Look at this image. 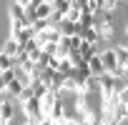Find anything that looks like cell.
Returning <instances> with one entry per match:
<instances>
[{
    "instance_id": "7",
    "label": "cell",
    "mask_w": 128,
    "mask_h": 125,
    "mask_svg": "<svg viewBox=\"0 0 128 125\" xmlns=\"http://www.w3.org/2000/svg\"><path fill=\"white\" fill-rule=\"evenodd\" d=\"M55 100H58V95H55V93H50V90H48V93L40 98V108H43V115H48V110L55 105Z\"/></svg>"
},
{
    "instance_id": "29",
    "label": "cell",
    "mask_w": 128,
    "mask_h": 125,
    "mask_svg": "<svg viewBox=\"0 0 128 125\" xmlns=\"http://www.w3.org/2000/svg\"><path fill=\"white\" fill-rule=\"evenodd\" d=\"M13 3H18V5H23V8H28V5L33 3V0H13Z\"/></svg>"
},
{
    "instance_id": "28",
    "label": "cell",
    "mask_w": 128,
    "mask_h": 125,
    "mask_svg": "<svg viewBox=\"0 0 128 125\" xmlns=\"http://www.w3.org/2000/svg\"><path fill=\"white\" fill-rule=\"evenodd\" d=\"M73 3V8H80V10H86V5L90 3V0H70Z\"/></svg>"
},
{
    "instance_id": "19",
    "label": "cell",
    "mask_w": 128,
    "mask_h": 125,
    "mask_svg": "<svg viewBox=\"0 0 128 125\" xmlns=\"http://www.w3.org/2000/svg\"><path fill=\"white\" fill-rule=\"evenodd\" d=\"M80 15H83L80 8H70V10L66 13V20H70V23H80Z\"/></svg>"
},
{
    "instance_id": "22",
    "label": "cell",
    "mask_w": 128,
    "mask_h": 125,
    "mask_svg": "<svg viewBox=\"0 0 128 125\" xmlns=\"http://www.w3.org/2000/svg\"><path fill=\"white\" fill-rule=\"evenodd\" d=\"M118 8H123V3H120V0H103V10H110V13H116Z\"/></svg>"
},
{
    "instance_id": "8",
    "label": "cell",
    "mask_w": 128,
    "mask_h": 125,
    "mask_svg": "<svg viewBox=\"0 0 128 125\" xmlns=\"http://www.w3.org/2000/svg\"><path fill=\"white\" fill-rule=\"evenodd\" d=\"M88 70H90V75H103L106 73L103 70V62H100V55H93L88 60Z\"/></svg>"
},
{
    "instance_id": "5",
    "label": "cell",
    "mask_w": 128,
    "mask_h": 125,
    "mask_svg": "<svg viewBox=\"0 0 128 125\" xmlns=\"http://www.w3.org/2000/svg\"><path fill=\"white\" fill-rule=\"evenodd\" d=\"M20 50H23V48H20V43H18V40H13V38H8V40L3 43V48H0V53L8 55V58H15Z\"/></svg>"
},
{
    "instance_id": "6",
    "label": "cell",
    "mask_w": 128,
    "mask_h": 125,
    "mask_svg": "<svg viewBox=\"0 0 128 125\" xmlns=\"http://www.w3.org/2000/svg\"><path fill=\"white\" fill-rule=\"evenodd\" d=\"M73 78L80 83V85H86V80L90 78V70H88V62H83V65H78V68H73Z\"/></svg>"
},
{
    "instance_id": "27",
    "label": "cell",
    "mask_w": 128,
    "mask_h": 125,
    "mask_svg": "<svg viewBox=\"0 0 128 125\" xmlns=\"http://www.w3.org/2000/svg\"><path fill=\"white\" fill-rule=\"evenodd\" d=\"M118 103H120V105H128V85L118 93Z\"/></svg>"
},
{
    "instance_id": "2",
    "label": "cell",
    "mask_w": 128,
    "mask_h": 125,
    "mask_svg": "<svg viewBox=\"0 0 128 125\" xmlns=\"http://www.w3.org/2000/svg\"><path fill=\"white\" fill-rule=\"evenodd\" d=\"M48 120H53V123H60L63 118H66V103H63V98H58L55 100V105L48 110V115H45Z\"/></svg>"
},
{
    "instance_id": "1",
    "label": "cell",
    "mask_w": 128,
    "mask_h": 125,
    "mask_svg": "<svg viewBox=\"0 0 128 125\" xmlns=\"http://www.w3.org/2000/svg\"><path fill=\"white\" fill-rule=\"evenodd\" d=\"M20 110L28 115V118H35V120H43L45 115H43V108H40V100L38 98H30L28 103H23L20 105Z\"/></svg>"
},
{
    "instance_id": "18",
    "label": "cell",
    "mask_w": 128,
    "mask_h": 125,
    "mask_svg": "<svg viewBox=\"0 0 128 125\" xmlns=\"http://www.w3.org/2000/svg\"><path fill=\"white\" fill-rule=\"evenodd\" d=\"M116 55H118V65L128 68V48H116Z\"/></svg>"
},
{
    "instance_id": "32",
    "label": "cell",
    "mask_w": 128,
    "mask_h": 125,
    "mask_svg": "<svg viewBox=\"0 0 128 125\" xmlns=\"http://www.w3.org/2000/svg\"><path fill=\"white\" fill-rule=\"evenodd\" d=\"M123 35H126V38H128V23H126V28H123Z\"/></svg>"
},
{
    "instance_id": "25",
    "label": "cell",
    "mask_w": 128,
    "mask_h": 125,
    "mask_svg": "<svg viewBox=\"0 0 128 125\" xmlns=\"http://www.w3.org/2000/svg\"><path fill=\"white\" fill-rule=\"evenodd\" d=\"M43 53L50 55V58H55V53H58V43H48V45H43Z\"/></svg>"
},
{
    "instance_id": "9",
    "label": "cell",
    "mask_w": 128,
    "mask_h": 125,
    "mask_svg": "<svg viewBox=\"0 0 128 125\" xmlns=\"http://www.w3.org/2000/svg\"><path fill=\"white\" fill-rule=\"evenodd\" d=\"M78 50H80V58H83L86 62H88L93 55H98V48H96V45H90V43H80V48H78Z\"/></svg>"
},
{
    "instance_id": "31",
    "label": "cell",
    "mask_w": 128,
    "mask_h": 125,
    "mask_svg": "<svg viewBox=\"0 0 128 125\" xmlns=\"http://www.w3.org/2000/svg\"><path fill=\"white\" fill-rule=\"evenodd\" d=\"M76 125H96V123H90V120H86V118H83V120H80V123H76Z\"/></svg>"
},
{
    "instance_id": "14",
    "label": "cell",
    "mask_w": 128,
    "mask_h": 125,
    "mask_svg": "<svg viewBox=\"0 0 128 125\" xmlns=\"http://www.w3.org/2000/svg\"><path fill=\"white\" fill-rule=\"evenodd\" d=\"M58 73H60L63 78L73 75V65H70V60H68V58H66V60H60V65H58Z\"/></svg>"
},
{
    "instance_id": "15",
    "label": "cell",
    "mask_w": 128,
    "mask_h": 125,
    "mask_svg": "<svg viewBox=\"0 0 128 125\" xmlns=\"http://www.w3.org/2000/svg\"><path fill=\"white\" fill-rule=\"evenodd\" d=\"M98 33H100V40L110 43V38H113V23H108V25H100V28H98Z\"/></svg>"
},
{
    "instance_id": "21",
    "label": "cell",
    "mask_w": 128,
    "mask_h": 125,
    "mask_svg": "<svg viewBox=\"0 0 128 125\" xmlns=\"http://www.w3.org/2000/svg\"><path fill=\"white\" fill-rule=\"evenodd\" d=\"M23 88H25V85H20V83H18V80H13V83H10V85H8V88H5V90H8V93H10V95H13V98H18V95H20V93H23Z\"/></svg>"
},
{
    "instance_id": "26",
    "label": "cell",
    "mask_w": 128,
    "mask_h": 125,
    "mask_svg": "<svg viewBox=\"0 0 128 125\" xmlns=\"http://www.w3.org/2000/svg\"><path fill=\"white\" fill-rule=\"evenodd\" d=\"M28 58H30V62H40V58H43V48L30 50V53H28Z\"/></svg>"
},
{
    "instance_id": "16",
    "label": "cell",
    "mask_w": 128,
    "mask_h": 125,
    "mask_svg": "<svg viewBox=\"0 0 128 125\" xmlns=\"http://www.w3.org/2000/svg\"><path fill=\"white\" fill-rule=\"evenodd\" d=\"M13 70H15V80H18L20 85H25V88H28V85H30V75H28L23 68H13Z\"/></svg>"
},
{
    "instance_id": "3",
    "label": "cell",
    "mask_w": 128,
    "mask_h": 125,
    "mask_svg": "<svg viewBox=\"0 0 128 125\" xmlns=\"http://www.w3.org/2000/svg\"><path fill=\"white\" fill-rule=\"evenodd\" d=\"M76 35H80V40H83V43H90V45H96V43L100 40L98 28H78V33H76Z\"/></svg>"
},
{
    "instance_id": "10",
    "label": "cell",
    "mask_w": 128,
    "mask_h": 125,
    "mask_svg": "<svg viewBox=\"0 0 128 125\" xmlns=\"http://www.w3.org/2000/svg\"><path fill=\"white\" fill-rule=\"evenodd\" d=\"M73 8V3H70V0H55V3H53V13H58V15H63V18H66V13Z\"/></svg>"
},
{
    "instance_id": "30",
    "label": "cell",
    "mask_w": 128,
    "mask_h": 125,
    "mask_svg": "<svg viewBox=\"0 0 128 125\" xmlns=\"http://www.w3.org/2000/svg\"><path fill=\"white\" fill-rule=\"evenodd\" d=\"M38 125H55V123H53V120H48V118H43V120H40Z\"/></svg>"
},
{
    "instance_id": "24",
    "label": "cell",
    "mask_w": 128,
    "mask_h": 125,
    "mask_svg": "<svg viewBox=\"0 0 128 125\" xmlns=\"http://www.w3.org/2000/svg\"><path fill=\"white\" fill-rule=\"evenodd\" d=\"M30 98H35V95H33V90H30V88H23V93H20V95H18V103H20V105H23V103H28V100H30Z\"/></svg>"
},
{
    "instance_id": "11",
    "label": "cell",
    "mask_w": 128,
    "mask_h": 125,
    "mask_svg": "<svg viewBox=\"0 0 128 125\" xmlns=\"http://www.w3.org/2000/svg\"><path fill=\"white\" fill-rule=\"evenodd\" d=\"M8 15H10V20H25V10H23V5H18V3H13L10 8H8ZM28 23V20H25Z\"/></svg>"
},
{
    "instance_id": "20",
    "label": "cell",
    "mask_w": 128,
    "mask_h": 125,
    "mask_svg": "<svg viewBox=\"0 0 128 125\" xmlns=\"http://www.w3.org/2000/svg\"><path fill=\"white\" fill-rule=\"evenodd\" d=\"M68 60H70V65L73 68H78V65H83V58H80V50H70V55H68Z\"/></svg>"
},
{
    "instance_id": "13",
    "label": "cell",
    "mask_w": 128,
    "mask_h": 125,
    "mask_svg": "<svg viewBox=\"0 0 128 125\" xmlns=\"http://www.w3.org/2000/svg\"><path fill=\"white\" fill-rule=\"evenodd\" d=\"M28 88H30V90H33V95H35V98H38V100H40V98H43V95H45V93H48V88H45V85H43V83H40V80H30V85H28Z\"/></svg>"
},
{
    "instance_id": "23",
    "label": "cell",
    "mask_w": 128,
    "mask_h": 125,
    "mask_svg": "<svg viewBox=\"0 0 128 125\" xmlns=\"http://www.w3.org/2000/svg\"><path fill=\"white\" fill-rule=\"evenodd\" d=\"M8 68H13V58H8V55H3V53H0V73H3V70H8Z\"/></svg>"
},
{
    "instance_id": "17",
    "label": "cell",
    "mask_w": 128,
    "mask_h": 125,
    "mask_svg": "<svg viewBox=\"0 0 128 125\" xmlns=\"http://www.w3.org/2000/svg\"><path fill=\"white\" fill-rule=\"evenodd\" d=\"M13 80H15V70H13V68H8V70H3V73H0V83H3L5 88H8Z\"/></svg>"
},
{
    "instance_id": "4",
    "label": "cell",
    "mask_w": 128,
    "mask_h": 125,
    "mask_svg": "<svg viewBox=\"0 0 128 125\" xmlns=\"http://www.w3.org/2000/svg\"><path fill=\"white\" fill-rule=\"evenodd\" d=\"M78 28H80L78 23H70V20H66V18H63V20L55 25V30H58L63 38H70V35H76V33H78Z\"/></svg>"
},
{
    "instance_id": "12",
    "label": "cell",
    "mask_w": 128,
    "mask_h": 125,
    "mask_svg": "<svg viewBox=\"0 0 128 125\" xmlns=\"http://www.w3.org/2000/svg\"><path fill=\"white\" fill-rule=\"evenodd\" d=\"M86 90L93 93V95H100V80H98V75H90L86 80Z\"/></svg>"
}]
</instances>
